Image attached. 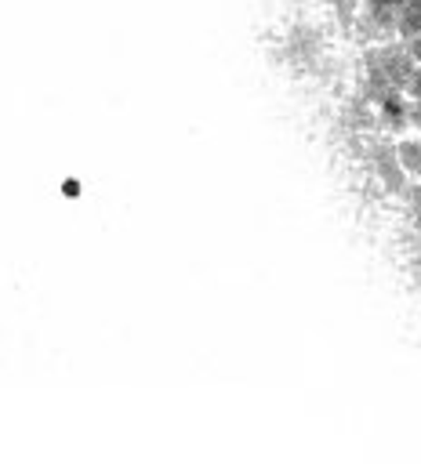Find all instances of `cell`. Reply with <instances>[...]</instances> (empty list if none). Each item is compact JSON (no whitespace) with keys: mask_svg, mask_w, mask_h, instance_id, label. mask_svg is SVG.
<instances>
[{"mask_svg":"<svg viewBox=\"0 0 421 464\" xmlns=\"http://www.w3.org/2000/svg\"><path fill=\"white\" fill-rule=\"evenodd\" d=\"M396 160H399L403 174L421 178V138H403V142L396 145Z\"/></svg>","mask_w":421,"mask_h":464,"instance_id":"obj_1","label":"cell"}]
</instances>
